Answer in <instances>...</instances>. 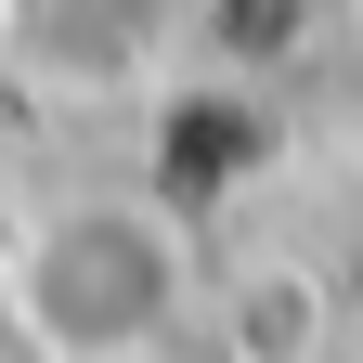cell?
<instances>
[{"mask_svg":"<svg viewBox=\"0 0 363 363\" xmlns=\"http://www.w3.org/2000/svg\"><path fill=\"white\" fill-rule=\"evenodd\" d=\"M195 311V234L156 195H65L0 247V325L39 363H143Z\"/></svg>","mask_w":363,"mask_h":363,"instance_id":"cell-1","label":"cell"}]
</instances>
